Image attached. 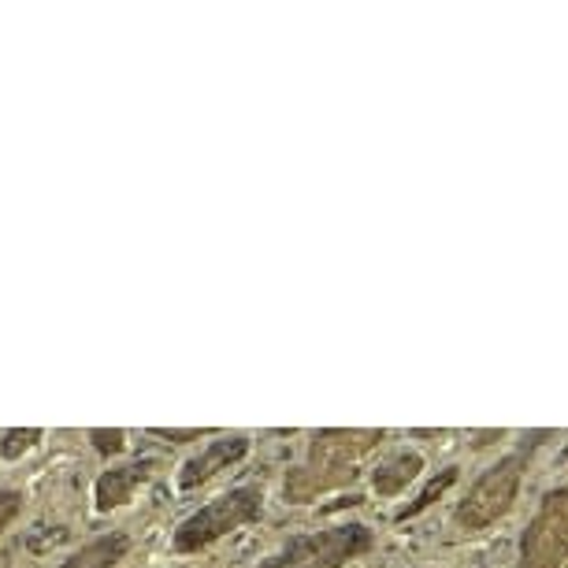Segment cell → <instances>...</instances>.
Returning a JSON list of instances; mask_svg holds the SVG:
<instances>
[{
	"mask_svg": "<svg viewBox=\"0 0 568 568\" xmlns=\"http://www.w3.org/2000/svg\"><path fill=\"white\" fill-rule=\"evenodd\" d=\"M379 443V432H320L308 449V465L291 471L286 479V495L291 501H308L324 495L327 487H338L353 479V460Z\"/></svg>",
	"mask_w": 568,
	"mask_h": 568,
	"instance_id": "6da1fadb",
	"label": "cell"
},
{
	"mask_svg": "<svg viewBox=\"0 0 568 568\" xmlns=\"http://www.w3.org/2000/svg\"><path fill=\"white\" fill-rule=\"evenodd\" d=\"M264 517V490L261 487H231L227 495L212 498L209 506L190 513L171 535L175 554H201L212 542L227 539L239 528H250Z\"/></svg>",
	"mask_w": 568,
	"mask_h": 568,
	"instance_id": "7a4b0ae2",
	"label": "cell"
},
{
	"mask_svg": "<svg viewBox=\"0 0 568 568\" xmlns=\"http://www.w3.org/2000/svg\"><path fill=\"white\" fill-rule=\"evenodd\" d=\"M375 546L368 524H331V528L291 535L256 568H346Z\"/></svg>",
	"mask_w": 568,
	"mask_h": 568,
	"instance_id": "3957f363",
	"label": "cell"
},
{
	"mask_svg": "<svg viewBox=\"0 0 568 568\" xmlns=\"http://www.w3.org/2000/svg\"><path fill=\"white\" fill-rule=\"evenodd\" d=\"M531 446L513 449L509 457H501L495 468H487L484 476L468 487L465 501H460L454 513L460 531H484L513 509V501H517L520 484H524V471H528V460H531Z\"/></svg>",
	"mask_w": 568,
	"mask_h": 568,
	"instance_id": "277c9868",
	"label": "cell"
},
{
	"mask_svg": "<svg viewBox=\"0 0 568 568\" xmlns=\"http://www.w3.org/2000/svg\"><path fill=\"white\" fill-rule=\"evenodd\" d=\"M568 557V487L550 490L520 535L517 568H561Z\"/></svg>",
	"mask_w": 568,
	"mask_h": 568,
	"instance_id": "5b68a950",
	"label": "cell"
},
{
	"mask_svg": "<svg viewBox=\"0 0 568 568\" xmlns=\"http://www.w3.org/2000/svg\"><path fill=\"white\" fill-rule=\"evenodd\" d=\"M250 454V435H223L212 438V443L186 460L179 468V490H194L201 484H209L212 476H220L223 468L239 465V460Z\"/></svg>",
	"mask_w": 568,
	"mask_h": 568,
	"instance_id": "8992f818",
	"label": "cell"
},
{
	"mask_svg": "<svg viewBox=\"0 0 568 568\" xmlns=\"http://www.w3.org/2000/svg\"><path fill=\"white\" fill-rule=\"evenodd\" d=\"M156 460H131V465H115V468H104L98 476V484H93V509L98 513H112L126 506V501L134 498V490L145 484L149 476H153Z\"/></svg>",
	"mask_w": 568,
	"mask_h": 568,
	"instance_id": "52a82bcc",
	"label": "cell"
},
{
	"mask_svg": "<svg viewBox=\"0 0 568 568\" xmlns=\"http://www.w3.org/2000/svg\"><path fill=\"white\" fill-rule=\"evenodd\" d=\"M126 554H131V535L109 531V535H98V539L79 546V550L71 557H63L57 568H120Z\"/></svg>",
	"mask_w": 568,
	"mask_h": 568,
	"instance_id": "ba28073f",
	"label": "cell"
},
{
	"mask_svg": "<svg viewBox=\"0 0 568 568\" xmlns=\"http://www.w3.org/2000/svg\"><path fill=\"white\" fill-rule=\"evenodd\" d=\"M420 468H424V457L420 454H394L390 460H383L379 468L372 471V487H375V495H402L405 487L413 484L416 476H420Z\"/></svg>",
	"mask_w": 568,
	"mask_h": 568,
	"instance_id": "9c48e42d",
	"label": "cell"
},
{
	"mask_svg": "<svg viewBox=\"0 0 568 568\" xmlns=\"http://www.w3.org/2000/svg\"><path fill=\"white\" fill-rule=\"evenodd\" d=\"M41 443V427H23V432H4L0 438V457L4 460H19L23 454H30Z\"/></svg>",
	"mask_w": 568,
	"mask_h": 568,
	"instance_id": "30bf717a",
	"label": "cell"
},
{
	"mask_svg": "<svg viewBox=\"0 0 568 568\" xmlns=\"http://www.w3.org/2000/svg\"><path fill=\"white\" fill-rule=\"evenodd\" d=\"M454 484H457V468H446L443 476L435 479V484H427V487H424V495L416 498L413 506H405V509L398 513V520H405V517H416V513L432 506V501H435L438 495H443V490H449V487H454Z\"/></svg>",
	"mask_w": 568,
	"mask_h": 568,
	"instance_id": "8fae6325",
	"label": "cell"
},
{
	"mask_svg": "<svg viewBox=\"0 0 568 568\" xmlns=\"http://www.w3.org/2000/svg\"><path fill=\"white\" fill-rule=\"evenodd\" d=\"M27 506V498H23V490H16V487H0V535H4L12 524L19 520V513H23Z\"/></svg>",
	"mask_w": 568,
	"mask_h": 568,
	"instance_id": "7c38bea8",
	"label": "cell"
},
{
	"mask_svg": "<svg viewBox=\"0 0 568 568\" xmlns=\"http://www.w3.org/2000/svg\"><path fill=\"white\" fill-rule=\"evenodd\" d=\"M90 443H93V449H101V454H123V449H126V435L120 432V427H112V432H104V427H93Z\"/></svg>",
	"mask_w": 568,
	"mask_h": 568,
	"instance_id": "4fadbf2b",
	"label": "cell"
},
{
	"mask_svg": "<svg viewBox=\"0 0 568 568\" xmlns=\"http://www.w3.org/2000/svg\"><path fill=\"white\" fill-rule=\"evenodd\" d=\"M149 435L156 438H171V443H190V438H201V435H216V427H186V432H175V427H149Z\"/></svg>",
	"mask_w": 568,
	"mask_h": 568,
	"instance_id": "5bb4252c",
	"label": "cell"
}]
</instances>
